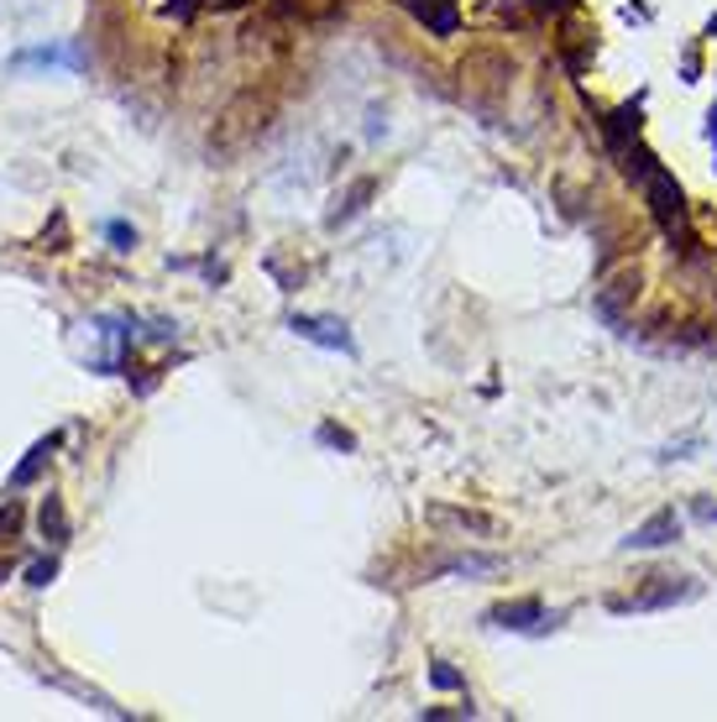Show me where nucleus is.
<instances>
[{
    "mask_svg": "<svg viewBox=\"0 0 717 722\" xmlns=\"http://www.w3.org/2000/svg\"><path fill=\"white\" fill-rule=\"evenodd\" d=\"M686 597H697V586H692V582L676 586V576H655V586H650V592H639L629 607H665V602H686Z\"/></svg>",
    "mask_w": 717,
    "mask_h": 722,
    "instance_id": "1",
    "label": "nucleus"
},
{
    "mask_svg": "<svg viewBox=\"0 0 717 722\" xmlns=\"http://www.w3.org/2000/svg\"><path fill=\"white\" fill-rule=\"evenodd\" d=\"M671 534H676V513H660V519H650L644 529H634L629 534V550H660V544H671Z\"/></svg>",
    "mask_w": 717,
    "mask_h": 722,
    "instance_id": "2",
    "label": "nucleus"
},
{
    "mask_svg": "<svg viewBox=\"0 0 717 722\" xmlns=\"http://www.w3.org/2000/svg\"><path fill=\"white\" fill-rule=\"evenodd\" d=\"M294 330L309 336V341H319V346H340V351H351V341L336 336V325H330V320H294Z\"/></svg>",
    "mask_w": 717,
    "mask_h": 722,
    "instance_id": "3",
    "label": "nucleus"
},
{
    "mask_svg": "<svg viewBox=\"0 0 717 722\" xmlns=\"http://www.w3.org/2000/svg\"><path fill=\"white\" fill-rule=\"evenodd\" d=\"M535 613H539L535 602H524V607H498V613H493V623H498V628H529L524 618H535Z\"/></svg>",
    "mask_w": 717,
    "mask_h": 722,
    "instance_id": "4",
    "label": "nucleus"
},
{
    "mask_svg": "<svg viewBox=\"0 0 717 722\" xmlns=\"http://www.w3.org/2000/svg\"><path fill=\"white\" fill-rule=\"evenodd\" d=\"M110 241H116V252H131V231H126V225H110Z\"/></svg>",
    "mask_w": 717,
    "mask_h": 722,
    "instance_id": "5",
    "label": "nucleus"
},
{
    "mask_svg": "<svg viewBox=\"0 0 717 722\" xmlns=\"http://www.w3.org/2000/svg\"><path fill=\"white\" fill-rule=\"evenodd\" d=\"M535 6H550V11H560V6H577V0H535Z\"/></svg>",
    "mask_w": 717,
    "mask_h": 722,
    "instance_id": "6",
    "label": "nucleus"
}]
</instances>
